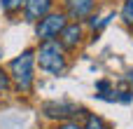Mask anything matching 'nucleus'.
Here are the masks:
<instances>
[{
  "mask_svg": "<svg viewBox=\"0 0 133 129\" xmlns=\"http://www.w3.org/2000/svg\"><path fill=\"white\" fill-rule=\"evenodd\" d=\"M35 63L51 75H61L68 66L65 49L61 47L58 40H44V42H40V47L35 52Z\"/></svg>",
  "mask_w": 133,
  "mask_h": 129,
  "instance_id": "f257e3e1",
  "label": "nucleus"
},
{
  "mask_svg": "<svg viewBox=\"0 0 133 129\" xmlns=\"http://www.w3.org/2000/svg\"><path fill=\"white\" fill-rule=\"evenodd\" d=\"M35 52L33 49H26L21 52L12 63H9V80L14 85L16 92H28L33 87V80H35Z\"/></svg>",
  "mask_w": 133,
  "mask_h": 129,
  "instance_id": "f03ea898",
  "label": "nucleus"
},
{
  "mask_svg": "<svg viewBox=\"0 0 133 129\" xmlns=\"http://www.w3.org/2000/svg\"><path fill=\"white\" fill-rule=\"evenodd\" d=\"M65 24H68V16H65V14H61V12H49V14H44V16L40 19V24H37V28H35V35H37L40 42H44V40H56V38L61 35V31L65 28Z\"/></svg>",
  "mask_w": 133,
  "mask_h": 129,
  "instance_id": "7ed1b4c3",
  "label": "nucleus"
},
{
  "mask_svg": "<svg viewBox=\"0 0 133 129\" xmlns=\"http://www.w3.org/2000/svg\"><path fill=\"white\" fill-rule=\"evenodd\" d=\"M42 113L47 118H51V120L65 122V120H72L77 113H84V110H79L77 103H70V101H47L42 106Z\"/></svg>",
  "mask_w": 133,
  "mask_h": 129,
  "instance_id": "20e7f679",
  "label": "nucleus"
},
{
  "mask_svg": "<svg viewBox=\"0 0 133 129\" xmlns=\"http://www.w3.org/2000/svg\"><path fill=\"white\" fill-rule=\"evenodd\" d=\"M82 38H84V28L75 21V24H65V28L58 35V42L63 49H75L82 45Z\"/></svg>",
  "mask_w": 133,
  "mask_h": 129,
  "instance_id": "39448f33",
  "label": "nucleus"
},
{
  "mask_svg": "<svg viewBox=\"0 0 133 129\" xmlns=\"http://www.w3.org/2000/svg\"><path fill=\"white\" fill-rule=\"evenodd\" d=\"M65 5V12L70 19H87L91 12H94V0H63Z\"/></svg>",
  "mask_w": 133,
  "mask_h": 129,
  "instance_id": "423d86ee",
  "label": "nucleus"
},
{
  "mask_svg": "<svg viewBox=\"0 0 133 129\" xmlns=\"http://www.w3.org/2000/svg\"><path fill=\"white\" fill-rule=\"evenodd\" d=\"M54 0H26V16L28 21H40L44 14H49Z\"/></svg>",
  "mask_w": 133,
  "mask_h": 129,
  "instance_id": "0eeeda50",
  "label": "nucleus"
},
{
  "mask_svg": "<svg viewBox=\"0 0 133 129\" xmlns=\"http://www.w3.org/2000/svg\"><path fill=\"white\" fill-rule=\"evenodd\" d=\"M0 7H2L5 14H14L21 7H26V0H0Z\"/></svg>",
  "mask_w": 133,
  "mask_h": 129,
  "instance_id": "6e6552de",
  "label": "nucleus"
},
{
  "mask_svg": "<svg viewBox=\"0 0 133 129\" xmlns=\"http://www.w3.org/2000/svg\"><path fill=\"white\" fill-rule=\"evenodd\" d=\"M82 129H108V127H105L103 118H98V115H87V125Z\"/></svg>",
  "mask_w": 133,
  "mask_h": 129,
  "instance_id": "1a4fd4ad",
  "label": "nucleus"
},
{
  "mask_svg": "<svg viewBox=\"0 0 133 129\" xmlns=\"http://www.w3.org/2000/svg\"><path fill=\"white\" fill-rule=\"evenodd\" d=\"M122 19H124L129 26H133V0H126V2H124V7H122Z\"/></svg>",
  "mask_w": 133,
  "mask_h": 129,
  "instance_id": "9d476101",
  "label": "nucleus"
},
{
  "mask_svg": "<svg viewBox=\"0 0 133 129\" xmlns=\"http://www.w3.org/2000/svg\"><path fill=\"white\" fill-rule=\"evenodd\" d=\"M12 89V80H9V73L0 66V94L2 92H9Z\"/></svg>",
  "mask_w": 133,
  "mask_h": 129,
  "instance_id": "9b49d317",
  "label": "nucleus"
},
{
  "mask_svg": "<svg viewBox=\"0 0 133 129\" xmlns=\"http://www.w3.org/2000/svg\"><path fill=\"white\" fill-rule=\"evenodd\" d=\"M56 129H82L77 122H70V120H65V122H58V127Z\"/></svg>",
  "mask_w": 133,
  "mask_h": 129,
  "instance_id": "f8f14e48",
  "label": "nucleus"
},
{
  "mask_svg": "<svg viewBox=\"0 0 133 129\" xmlns=\"http://www.w3.org/2000/svg\"><path fill=\"white\" fill-rule=\"evenodd\" d=\"M131 80H133V75H131Z\"/></svg>",
  "mask_w": 133,
  "mask_h": 129,
  "instance_id": "ddd939ff",
  "label": "nucleus"
}]
</instances>
